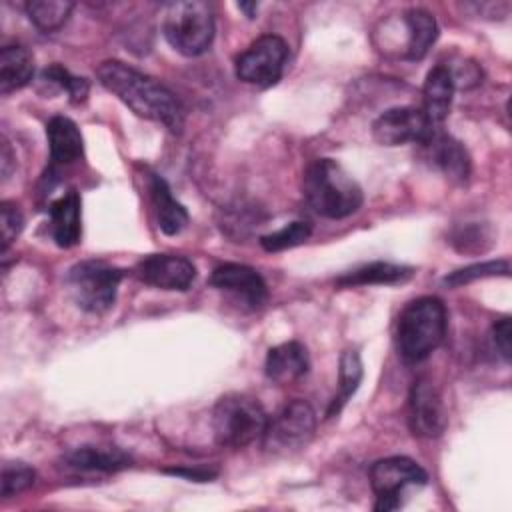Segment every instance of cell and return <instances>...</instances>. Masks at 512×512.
Wrapping results in <instances>:
<instances>
[{
	"mask_svg": "<svg viewBox=\"0 0 512 512\" xmlns=\"http://www.w3.org/2000/svg\"><path fill=\"white\" fill-rule=\"evenodd\" d=\"M98 82L118 96L140 118L158 122L170 132H180L184 108L178 98L156 78L138 72L120 60H104L96 70Z\"/></svg>",
	"mask_w": 512,
	"mask_h": 512,
	"instance_id": "cell-1",
	"label": "cell"
},
{
	"mask_svg": "<svg viewBox=\"0 0 512 512\" xmlns=\"http://www.w3.org/2000/svg\"><path fill=\"white\" fill-rule=\"evenodd\" d=\"M302 194L308 206L322 218H346L362 206V188L332 158L314 160L302 178Z\"/></svg>",
	"mask_w": 512,
	"mask_h": 512,
	"instance_id": "cell-2",
	"label": "cell"
},
{
	"mask_svg": "<svg viewBox=\"0 0 512 512\" xmlns=\"http://www.w3.org/2000/svg\"><path fill=\"white\" fill-rule=\"evenodd\" d=\"M446 324V306L440 298L420 296L408 302L398 314L394 326L398 356L408 364L426 360L442 344Z\"/></svg>",
	"mask_w": 512,
	"mask_h": 512,
	"instance_id": "cell-3",
	"label": "cell"
},
{
	"mask_svg": "<svg viewBox=\"0 0 512 512\" xmlns=\"http://www.w3.org/2000/svg\"><path fill=\"white\" fill-rule=\"evenodd\" d=\"M268 414L262 404L240 392L224 394L212 412V432L220 446L244 448L264 436Z\"/></svg>",
	"mask_w": 512,
	"mask_h": 512,
	"instance_id": "cell-4",
	"label": "cell"
},
{
	"mask_svg": "<svg viewBox=\"0 0 512 512\" xmlns=\"http://www.w3.org/2000/svg\"><path fill=\"white\" fill-rule=\"evenodd\" d=\"M162 32L176 52L184 56L204 54L214 40L212 6L200 0L166 4Z\"/></svg>",
	"mask_w": 512,
	"mask_h": 512,
	"instance_id": "cell-5",
	"label": "cell"
},
{
	"mask_svg": "<svg viewBox=\"0 0 512 512\" xmlns=\"http://www.w3.org/2000/svg\"><path fill=\"white\" fill-rule=\"evenodd\" d=\"M124 272L102 260H82L66 274V284L78 308L90 314L106 312L114 300Z\"/></svg>",
	"mask_w": 512,
	"mask_h": 512,
	"instance_id": "cell-6",
	"label": "cell"
},
{
	"mask_svg": "<svg viewBox=\"0 0 512 512\" xmlns=\"http://www.w3.org/2000/svg\"><path fill=\"white\" fill-rule=\"evenodd\" d=\"M426 482V470L406 456L376 460L370 468V486L376 494L374 510L390 512L400 508L404 490L408 486H424Z\"/></svg>",
	"mask_w": 512,
	"mask_h": 512,
	"instance_id": "cell-7",
	"label": "cell"
},
{
	"mask_svg": "<svg viewBox=\"0 0 512 512\" xmlns=\"http://www.w3.org/2000/svg\"><path fill=\"white\" fill-rule=\"evenodd\" d=\"M316 430V414L304 400H292L268 418L264 448L274 454H290L304 448Z\"/></svg>",
	"mask_w": 512,
	"mask_h": 512,
	"instance_id": "cell-8",
	"label": "cell"
},
{
	"mask_svg": "<svg viewBox=\"0 0 512 512\" xmlns=\"http://www.w3.org/2000/svg\"><path fill=\"white\" fill-rule=\"evenodd\" d=\"M286 60L288 44L276 34H264L236 58V78L258 88H270L282 78Z\"/></svg>",
	"mask_w": 512,
	"mask_h": 512,
	"instance_id": "cell-9",
	"label": "cell"
},
{
	"mask_svg": "<svg viewBox=\"0 0 512 512\" xmlns=\"http://www.w3.org/2000/svg\"><path fill=\"white\" fill-rule=\"evenodd\" d=\"M434 130V124L416 106L388 108L372 122V136L382 146L422 144Z\"/></svg>",
	"mask_w": 512,
	"mask_h": 512,
	"instance_id": "cell-10",
	"label": "cell"
},
{
	"mask_svg": "<svg viewBox=\"0 0 512 512\" xmlns=\"http://www.w3.org/2000/svg\"><path fill=\"white\" fill-rule=\"evenodd\" d=\"M448 414L440 390L428 380L414 382L408 396V426L414 436L436 438L446 430Z\"/></svg>",
	"mask_w": 512,
	"mask_h": 512,
	"instance_id": "cell-11",
	"label": "cell"
},
{
	"mask_svg": "<svg viewBox=\"0 0 512 512\" xmlns=\"http://www.w3.org/2000/svg\"><path fill=\"white\" fill-rule=\"evenodd\" d=\"M134 276L160 290H188L196 278V266L178 254H148L136 262Z\"/></svg>",
	"mask_w": 512,
	"mask_h": 512,
	"instance_id": "cell-12",
	"label": "cell"
},
{
	"mask_svg": "<svg viewBox=\"0 0 512 512\" xmlns=\"http://www.w3.org/2000/svg\"><path fill=\"white\" fill-rule=\"evenodd\" d=\"M210 284L216 290L226 292L240 306L248 310L260 308L268 298V288L264 278L250 266L226 262L212 270Z\"/></svg>",
	"mask_w": 512,
	"mask_h": 512,
	"instance_id": "cell-13",
	"label": "cell"
},
{
	"mask_svg": "<svg viewBox=\"0 0 512 512\" xmlns=\"http://www.w3.org/2000/svg\"><path fill=\"white\" fill-rule=\"evenodd\" d=\"M422 158L440 170L452 184H466L470 176V156L462 142L446 132L434 130L422 144Z\"/></svg>",
	"mask_w": 512,
	"mask_h": 512,
	"instance_id": "cell-14",
	"label": "cell"
},
{
	"mask_svg": "<svg viewBox=\"0 0 512 512\" xmlns=\"http://www.w3.org/2000/svg\"><path fill=\"white\" fill-rule=\"evenodd\" d=\"M132 464V458L110 446H82L62 456V466L80 474H114Z\"/></svg>",
	"mask_w": 512,
	"mask_h": 512,
	"instance_id": "cell-15",
	"label": "cell"
},
{
	"mask_svg": "<svg viewBox=\"0 0 512 512\" xmlns=\"http://www.w3.org/2000/svg\"><path fill=\"white\" fill-rule=\"evenodd\" d=\"M310 368L308 350L304 344L290 340L268 350L264 372L276 384H290L300 380Z\"/></svg>",
	"mask_w": 512,
	"mask_h": 512,
	"instance_id": "cell-16",
	"label": "cell"
},
{
	"mask_svg": "<svg viewBox=\"0 0 512 512\" xmlns=\"http://www.w3.org/2000/svg\"><path fill=\"white\" fill-rule=\"evenodd\" d=\"M400 22L404 26V46L400 50V56L404 60H422L434 40L438 38V24L436 18L422 8H410L402 12Z\"/></svg>",
	"mask_w": 512,
	"mask_h": 512,
	"instance_id": "cell-17",
	"label": "cell"
},
{
	"mask_svg": "<svg viewBox=\"0 0 512 512\" xmlns=\"http://www.w3.org/2000/svg\"><path fill=\"white\" fill-rule=\"evenodd\" d=\"M50 214V234L60 248H72L80 242L82 222H80V196L76 190H68L48 208Z\"/></svg>",
	"mask_w": 512,
	"mask_h": 512,
	"instance_id": "cell-18",
	"label": "cell"
},
{
	"mask_svg": "<svg viewBox=\"0 0 512 512\" xmlns=\"http://www.w3.org/2000/svg\"><path fill=\"white\" fill-rule=\"evenodd\" d=\"M148 190H150V200H152V208H154V214H156L158 228L168 236L180 234L188 224V212L172 196V190H170L168 182L158 174H150Z\"/></svg>",
	"mask_w": 512,
	"mask_h": 512,
	"instance_id": "cell-19",
	"label": "cell"
},
{
	"mask_svg": "<svg viewBox=\"0 0 512 512\" xmlns=\"http://www.w3.org/2000/svg\"><path fill=\"white\" fill-rule=\"evenodd\" d=\"M452 96H454V82L448 66L444 64L434 66L426 74V80L422 86V106H420L434 126L448 116L452 106Z\"/></svg>",
	"mask_w": 512,
	"mask_h": 512,
	"instance_id": "cell-20",
	"label": "cell"
},
{
	"mask_svg": "<svg viewBox=\"0 0 512 512\" xmlns=\"http://www.w3.org/2000/svg\"><path fill=\"white\" fill-rule=\"evenodd\" d=\"M46 138L50 148V160L54 164H70L84 152V140L74 120L66 116H54L46 124Z\"/></svg>",
	"mask_w": 512,
	"mask_h": 512,
	"instance_id": "cell-21",
	"label": "cell"
},
{
	"mask_svg": "<svg viewBox=\"0 0 512 512\" xmlns=\"http://www.w3.org/2000/svg\"><path fill=\"white\" fill-rule=\"evenodd\" d=\"M34 74V58L24 46H4L0 52V92L24 88Z\"/></svg>",
	"mask_w": 512,
	"mask_h": 512,
	"instance_id": "cell-22",
	"label": "cell"
},
{
	"mask_svg": "<svg viewBox=\"0 0 512 512\" xmlns=\"http://www.w3.org/2000/svg\"><path fill=\"white\" fill-rule=\"evenodd\" d=\"M410 266L392 264V262H370L358 266L346 274H342L336 284L350 288V286H370V284H402L412 276Z\"/></svg>",
	"mask_w": 512,
	"mask_h": 512,
	"instance_id": "cell-23",
	"label": "cell"
},
{
	"mask_svg": "<svg viewBox=\"0 0 512 512\" xmlns=\"http://www.w3.org/2000/svg\"><path fill=\"white\" fill-rule=\"evenodd\" d=\"M362 382V360L356 350H344L340 358V370H338V392L332 398L326 416H336L344 404L350 400V396L358 390Z\"/></svg>",
	"mask_w": 512,
	"mask_h": 512,
	"instance_id": "cell-24",
	"label": "cell"
},
{
	"mask_svg": "<svg viewBox=\"0 0 512 512\" xmlns=\"http://www.w3.org/2000/svg\"><path fill=\"white\" fill-rule=\"evenodd\" d=\"M74 2L68 0H30L26 4V14L30 22L42 32H54L66 24Z\"/></svg>",
	"mask_w": 512,
	"mask_h": 512,
	"instance_id": "cell-25",
	"label": "cell"
},
{
	"mask_svg": "<svg viewBox=\"0 0 512 512\" xmlns=\"http://www.w3.org/2000/svg\"><path fill=\"white\" fill-rule=\"evenodd\" d=\"M42 80L46 84H52L56 86L58 90H64L70 100L74 104H80L86 100L88 96V90H90V84L86 78H80V76H74L70 70H66L64 66L60 64H50L42 70Z\"/></svg>",
	"mask_w": 512,
	"mask_h": 512,
	"instance_id": "cell-26",
	"label": "cell"
},
{
	"mask_svg": "<svg viewBox=\"0 0 512 512\" xmlns=\"http://www.w3.org/2000/svg\"><path fill=\"white\" fill-rule=\"evenodd\" d=\"M310 234H312L310 224L296 220V222H290L270 234L260 236V244L266 252H280V250H288V248H294V246L306 242L310 238Z\"/></svg>",
	"mask_w": 512,
	"mask_h": 512,
	"instance_id": "cell-27",
	"label": "cell"
},
{
	"mask_svg": "<svg viewBox=\"0 0 512 512\" xmlns=\"http://www.w3.org/2000/svg\"><path fill=\"white\" fill-rule=\"evenodd\" d=\"M510 274V262L504 260H488V262H480V264H470L464 266L460 270L450 272L444 278V284L450 288H458L462 284L474 282L478 278H490V276H508Z\"/></svg>",
	"mask_w": 512,
	"mask_h": 512,
	"instance_id": "cell-28",
	"label": "cell"
},
{
	"mask_svg": "<svg viewBox=\"0 0 512 512\" xmlns=\"http://www.w3.org/2000/svg\"><path fill=\"white\" fill-rule=\"evenodd\" d=\"M36 480L32 466L24 462H4L2 466V498L16 496L28 490Z\"/></svg>",
	"mask_w": 512,
	"mask_h": 512,
	"instance_id": "cell-29",
	"label": "cell"
},
{
	"mask_svg": "<svg viewBox=\"0 0 512 512\" xmlns=\"http://www.w3.org/2000/svg\"><path fill=\"white\" fill-rule=\"evenodd\" d=\"M490 232L484 224L478 222H470L464 226H458L452 232V244L460 250V252H484L490 246Z\"/></svg>",
	"mask_w": 512,
	"mask_h": 512,
	"instance_id": "cell-30",
	"label": "cell"
},
{
	"mask_svg": "<svg viewBox=\"0 0 512 512\" xmlns=\"http://www.w3.org/2000/svg\"><path fill=\"white\" fill-rule=\"evenodd\" d=\"M24 228V218L22 212L18 210L16 204L12 202H2L0 204V238H2V254L8 250V246L18 238V234Z\"/></svg>",
	"mask_w": 512,
	"mask_h": 512,
	"instance_id": "cell-31",
	"label": "cell"
},
{
	"mask_svg": "<svg viewBox=\"0 0 512 512\" xmlns=\"http://www.w3.org/2000/svg\"><path fill=\"white\" fill-rule=\"evenodd\" d=\"M510 318H500L494 322L492 326V340L496 350L500 352V356L504 358V362H510Z\"/></svg>",
	"mask_w": 512,
	"mask_h": 512,
	"instance_id": "cell-32",
	"label": "cell"
},
{
	"mask_svg": "<svg viewBox=\"0 0 512 512\" xmlns=\"http://www.w3.org/2000/svg\"><path fill=\"white\" fill-rule=\"evenodd\" d=\"M14 154L10 150V144L6 138H2V150H0V166H2V178L6 180L12 172V166H14Z\"/></svg>",
	"mask_w": 512,
	"mask_h": 512,
	"instance_id": "cell-33",
	"label": "cell"
},
{
	"mask_svg": "<svg viewBox=\"0 0 512 512\" xmlns=\"http://www.w3.org/2000/svg\"><path fill=\"white\" fill-rule=\"evenodd\" d=\"M168 474H178V476H188V478H194V480H208V478H212V476H216L214 472H210V470H166Z\"/></svg>",
	"mask_w": 512,
	"mask_h": 512,
	"instance_id": "cell-34",
	"label": "cell"
},
{
	"mask_svg": "<svg viewBox=\"0 0 512 512\" xmlns=\"http://www.w3.org/2000/svg\"><path fill=\"white\" fill-rule=\"evenodd\" d=\"M238 8H240V10H244L248 18H254V16H256V12H258V4H256V2H240V4H238Z\"/></svg>",
	"mask_w": 512,
	"mask_h": 512,
	"instance_id": "cell-35",
	"label": "cell"
}]
</instances>
